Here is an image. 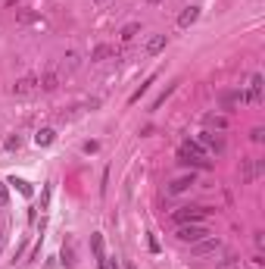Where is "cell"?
Here are the masks:
<instances>
[{
  "mask_svg": "<svg viewBox=\"0 0 265 269\" xmlns=\"http://www.w3.org/2000/svg\"><path fill=\"white\" fill-rule=\"evenodd\" d=\"M178 157H181V163H191V166H200V169H209L206 147H203L200 141H184V144L178 147Z\"/></svg>",
  "mask_w": 265,
  "mask_h": 269,
  "instance_id": "cell-1",
  "label": "cell"
},
{
  "mask_svg": "<svg viewBox=\"0 0 265 269\" xmlns=\"http://www.w3.org/2000/svg\"><path fill=\"white\" fill-rule=\"evenodd\" d=\"M209 229L203 222H184V225H178L175 229V238L181 241V244H196V241H203V238H209Z\"/></svg>",
  "mask_w": 265,
  "mask_h": 269,
  "instance_id": "cell-2",
  "label": "cell"
},
{
  "mask_svg": "<svg viewBox=\"0 0 265 269\" xmlns=\"http://www.w3.org/2000/svg\"><path fill=\"white\" fill-rule=\"evenodd\" d=\"M209 213H212L209 207H181V210H175V213H172V219L178 225H184V222H203Z\"/></svg>",
  "mask_w": 265,
  "mask_h": 269,
  "instance_id": "cell-3",
  "label": "cell"
},
{
  "mask_svg": "<svg viewBox=\"0 0 265 269\" xmlns=\"http://www.w3.org/2000/svg\"><path fill=\"white\" fill-rule=\"evenodd\" d=\"M221 250V241L218 238H203V241H196V244H191V257L193 260H206V257H216Z\"/></svg>",
  "mask_w": 265,
  "mask_h": 269,
  "instance_id": "cell-4",
  "label": "cell"
},
{
  "mask_svg": "<svg viewBox=\"0 0 265 269\" xmlns=\"http://www.w3.org/2000/svg\"><path fill=\"white\" fill-rule=\"evenodd\" d=\"M38 88H41V79H35V75L16 79V85H13V97H31Z\"/></svg>",
  "mask_w": 265,
  "mask_h": 269,
  "instance_id": "cell-5",
  "label": "cell"
},
{
  "mask_svg": "<svg viewBox=\"0 0 265 269\" xmlns=\"http://www.w3.org/2000/svg\"><path fill=\"white\" fill-rule=\"evenodd\" d=\"M193 185H196V175H193V172H191V175H181V179H175V182H172V185H169V188H166V194H169V197L187 194V191H191Z\"/></svg>",
  "mask_w": 265,
  "mask_h": 269,
  "instance_id": "cell-6",
  "label": "cell"
},
{
  "mask_svg": "<svg viewBox=\"0 0 265 269\" xmlns=\"http://www.w3.org/2000/svg\"><path fill=\"white\" fill-rule=\"evenodd\" d=\"M196 141H200V144L206 147V150H212V154H218V157L225 154V141H221V138H216L212 132H203V134H200Z\"/></svg>",
  "mask_w": 265,
  "mask_h": 269,
  "instance_id": "cell-7",
  "label": "cell"
},
{
  "mask_svg": "<svg viewBox=\"0 0 265 269\" xmlns=\"http://www.w3.org/2000/svg\"><path fill=\"white\" fill-rule=\"evenodd\" d=\"M243 97H246V104H253V107L262 104V75H259V72L250 79V91H246Z\"/></svg>",
  "mask_w": 265,
  "mask_h": 269,
  "instance_id": "cell-8",
  "label": "cell"
},
{
  "mask_svg": "<svg viewBox=\"0 0 265 269\" xmlns=\"http://www.w3.org/2000/svg\"><path fill=\"white\" fill-rule=\"evenodd\" d=\"M166 44H169L166 35H150L147 44H144V54H147V56H156V54H162V50H166Z\"/></svg>",
  "mask_w": 265,
  "mask_h": 269,
  "instance_id": "cell-9",
  "label": "cell"
},
{
  "mask_svg": "<svg viewBox=\"0 0 265 269\" xmlns=\"http://www.w3.org/2000/svg\"><path fill=\"white\" fill-rule=\"evenodd\" d=\"M91 247H94V257H97V269H109V260L103 254V238L100 235H91Z\"/></svg>",
  "mask_w": 265,
  "mask_h": 269,
  "instance_id": "cell-10",
  "label": "cell"
},
{
  "mask_svg": "<svg viewBox=\"0 0 265 269\" xmlns=\"http://www.w3.org/2000/svg\"><path fill=\"white\" fill-rule=\"evenodd\" d=\"M196 19H200V6L191 3V6H184V10H181V16H178V25H181V28H191Z\"/></svg>",
  "mask_w": 265,
  "mask_h": 269,
  "instance_id": "cell-11",
  "label": "cell"
},
{
  "mask_svg": "<svg viewBox=\"0 0 265 269\" xmlns=\"http://www.w3.org/2000/svg\"><path fill=\"white\" fill-rule=\"evenodd\" d=\"M241 166H243V182H246V185H250V182L256 179V175H259V172L265 169L259 160H241Z\"/></svg>",
  "mask_w": 265,
  "mask_h": 269,
  "instance_id": "cell-12",
  "label": "cell"
},
{
  "mask_svg": "<svg viewBox=\"0 0 265 269\" xmlns=\"http://www.w3.org/2000/svg\"><path fill=\"white\" fill-rule=\"evenodd\" d=\"M206 125H209V129H216V132H228L231 129V119H228V116H218V113H209L206 116Z\"/></svg>",
  "mask_w": 265,
  "mask_h": 269,
  "instance_id": "cell-13",
  "label": "cell"
},
{
  "mask_svg": "<svg viewBox=\"0 0 265 269\" xmlns=\"http://www.w3.org/2000/svg\"><path fill=\"white\" fill-rule=\"evenodd\" d=\"M53 141H56V132L53 129H38L35 132V144L38 147H47V144H53Z\"/></svg>",
  "mask_w": 265,
  "mask_h": 269,
  "instance_id": "cell-14",
  "label": "cell"
},
{
  "mask_svg": "<svg viewBox=\"0 0 265 269\" xmlns=\"http://www.w3.org/2000/svg\"><path fill=\"white\" fill-rule=\"evenodd\" d=\"M78 66H81V54H78V50H69V54L63 56V69L66 72H75Z\"/></svg>",
  "mask_w": 265,
  "mask_h": 269,
  "instance_id": "cell-15",
  "label": "cell"
},
{
  "mask_svg": "<svg viewBox=\"0 0 265 269\" xmlns=\"http://www.w3.org/2000/svg\"><path fill=\"white\" fill-rule=\"evenodd\" d=\"M41 88H44V91H56V88H59V72L50 69L44 79H41Z\"/></svg>",
  "mask_w": 265,
  "mask_h": 269,
  "instance_id": "cell-16",
  "label": "cell"
},
{
  "mask_svg": "<svg viewBox=\"0 0 265 269\" xmlns=\"http://www.w3.org/2000/svg\"><path fill=\"white\" fill-rule=\"evenodd\" d=\"M113 54H116V50L109 47V44H100V47H97V50L91 54V63H103V60H109Z\"/></svg>",
  "mask_w": 265,
  "mask_h": 269,
  "instance_id": "cell-17",
  "label": "cell"
},
{
  "mask_svg": "<svg viewBox=\"0 0 265 269\" xmlns=\"http://www.w3.org/2000/svg\"><path fill=\"white\" fill-rule=\"evenodd\" d=\"M138 35H141V25L138 22H128L125 28H122V41H125V44H128V41H134Z\"/></svg>",
  "mask_w": 265,
  "mask_h": 269,
  "instance_id": "cell-18",
  "label": "cell"
},
{
  "mask_svg": "<svg viewBox=\"0 0 265 269\" xmlns=\"http://www.w3.org/2000/svg\"><path fill=\"white\" fill-rule=\"evenodd\" d=\"M3 147H6V150H19V147H22V138H19V134H10V138L3 141Z\"/></svg>",
  "mask_w": 265,
  "mask_h": 269,
  "instance_id": "cell-19",
  "label": "cell"
},
{
  "mask_svg": "<svg viewBox=\"0 0 265 269\" xmlns=\"http://www.w3.org/2000/svg\"><path fill=\"white\" fill-rule=\"evenodd\" d=\"M10 185H16V188H19V191H22V194H25V197H28V194H31V185H28V182H22V179H13Z\"/></svg>",
  "mask_w": 265,
  "mask_h": 269,
  "instance_id": "cell-20",
  "label": "cell"
},
{
  "mask_svg": "<svg viewBox=\"0 0 265 269\" xmlns=\"http://www.w3.org/2000/svg\"><path fill=\"white\" fill-rule=\"evenodd\" d=\"M50 191H53V185H47V188H44V200H41V210H47V207H50Z\"/></svg>",
  "mask_w": 265,
  "mask_h": 269,
  "instance_id": "cell-21",
  "label": "cell"
},
{
  "mask_svg": "<svg viewBox=\"0 0 265 269\" xmlns=\"http://www.w3.org/2000/svg\"><path fill=\"white\" fill-rule=\"evenodd\" d=\"M250 138H253V141H256V144H259V141H262V138H265V132H262V129H253V132H250Z\"/></svg>",
  "mask_w": 265,
  "mask_h": 269,
  "instance_id": "cell-22",
  "label": "cell"
},
{
  "mask_svg": "<svg viewBox=\"0 0 265 269\" xmlns=\"http://www.w3.org/2000/svg\"><path fill=\"white\" fill-rule=\"evenodd\" d=\"M97 147H100L97 141H88V144H84V154H97Z\"/></svg>",
  "mask_w": 265,
  "mask_h": 269,
  "instance_id": "cell-23",
  "label": "cell"
},
{
  "mask_svg": "<svg viewBox=\"0 0 265 269\" xmlns=\"http://www.w3.org/2000/svg\"><path fill=\"white\" fill-rule=\"evenodd\" d=\"M3 204H6V188L0 185V207H3Z\"/></svg>",
  "mask_w": 265,
  "mask_h": 269,
  "instance_id": "cell-24",
  "label": "cell"
},
{
  "mask_svg": "<svg viewBox=\"0 0 265 269\" xmlns=\"http://www.w3.org/2000/svg\"><path fill=\"white\" fill-rule=\"evenodd\" d=\"M3 247H6V235L0 232V254H3Z\"/></svg>",
  "mask_w": 265,
  "mask_h": 269,
  "instance_id": "cell-25",
  "label": "cell"
},
{
  "mask_svg": "<svg viewBox=\"0 0 265 269\" xmlns=\"http://www.w3.org/2000/svg\"><path fill=\"white\" fill-rule=\"evenodd\" d=\"M94 3H97V6H103V3H109V0H94Z\"/></svg>",
  "mask_w": 265,
  "mask_h": 269,
  "instance_id": "cell-26",
  "label": "cell"
},
{
  "mask_svg": "<svg viewBox=\"0 0 265 269\" xmlns=\"http://www.w3.org/2000/svg\"><path fill=\"white\" fill-rule=\"evenodd\" d=\"M144 3H159V0H144Z\"/></svg>",
  "mask_w": 265,
  "mask_h": 269,
  "instance_id": "cell-27",
  "label": "cell"
},
{
  "mask_svg": "<svg viewBox=\"0 0 265 269\" xmlns=\"http://www.w3.org/2000/svg\"><path fill=\"white\" fill-rule=\"evenodd\" d=\"M231 269H243V266H231Z\"/></svg>",
  "mask_w": 265,
  "mask_h": 269,
  "instance_id": "cell-28",
  "label": "cell"
}]
</instances>
